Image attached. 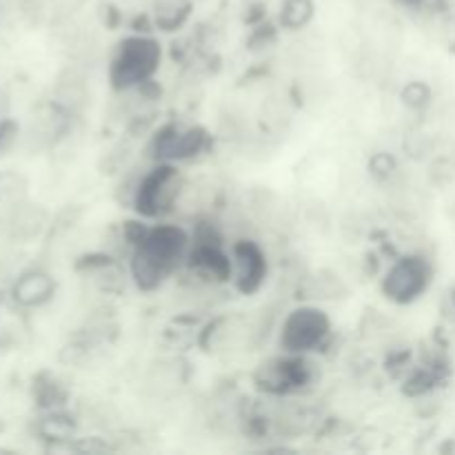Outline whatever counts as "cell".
<instances>
[{
    "label": "cell",
    "instance_id": "cell-4",
    "mask_svg": "<svg viewBox=\"0 0 455 455\" xmlns=\"http://www.w3.org/2000/svg\"><path fill=\"white\" fill-rule=\"evenodd\" d=\"M431 283V267L425 258H403L391 267L385 278L387 298L395 302H413L427 291Z\"/></svg>",
    "mask_w": 455,
    "mask_h": 455
},
{
    "label": "cell",
    "instance_id": "cell-12",
    "mask_svg": "<svg viewBox=\"0 0 455 455\" xmlns=\"http://www.w3.org/2000/svg\"><path fill=\"white\" fill-rule=\"evenodd\" d=\"M16 133H18V127L13 120H3V123H0V151L12 147V142L16 140Z\"/></svg>",
    "mask_w": 455,
    "mask_h": 455
},
{
    "label": "cell",
    "instance_id": "cell-7",
    "mask_svg": "<svg viewBox=\"0 0 455 455\" xmlns=\"http://www.w3.org/2000/svg\"><path fill=\"white\" fill-rule=\"evenodd\" d=\"M235 267H238V287L244 293L256 291L267 271L265 256L260 249L253 243H240L235 247Z\"/></svg>",
    "mask_w": 455,
    "mask_h": 455
},
{
    "label": "cell",
    "instance_id": "cell-3",
    "mask_svg": "<svg viewBox=\"0 0 455 455\" xmlns=\"http://www.w3.org/2000/svg\"><path fill=\"white\" fill-rule=\"evenodd\" d=\"M329 333V318L318 309H296L287 320H284L283 327V342L284 349L289 354H302V351H311L318 345H323V340Z\"/></svg>",
    "mask_w": 455,
    "mask_h": 455
},
{
    "label": "cell",
    "instance_id": "cell-14",
    "mask_svg": "<svg viewBox=\"0 0 455 455\" xmlns=\"http://www.w3.org/2000/svg\"><path fill=\"white\" fill-rule=\"evenodd\" d=\"M453 300H455V296H453Z\"/></svg>",
    "mask_w": 455,
    "mask_h": 455
},
{
    "label": "cell",
    "instance_id": "cell-10",
    "mask_svg": "<svg viewBox=\"0 0 455 455\" xmlns=\"http://www.w3.org/2000/svg\"><path fill=\"white\" fill-rule=\"evenodd\" d=\"M311 0H287L283 12V22L287 27H300L311 18Z\"/></svg>",
    "mask_w": 455,
    "mask_h": 455
},
{
    "label": "cell",
    "instance_id": "cell-11",
    "mask_svg": "<svg viewBox=\"0 0 455 455\" xmlns=\"http://www.w3.org/2000/svg\"><path fill=\"white\" fill-rule=\"evenodd\" d=\"M404 102L411 107H422L429 102V89L420 83H413L404 89Z\"/></svg>",
    "mask_w": 455,
    "mask_h": 455
},
{
    "label": "cell",
    "instance_id": "cell-13",
    "mask_svg": "<svg viewBox=\"0 0 455 455\" xmlns=\"http://www.w3.org/2000/svg\"><path fill=\"white\" fill-rule=\"evenodd\" d=\"M398 3L407 4V7H416V4H420V3H422V0H398Z\"/></svg>",
    "mask_w": 455,
    "mask_h": 455
},
{
    "label": "cell",
    "instance_id": "cell-8",
    "mask_svg": "<svg viewBox=\"0 0 455 455\" xmlns=\"http://www.w3.org/2000/svg\"><path fill=\"white\" fill-rule=\"evenodd\" d=\"M189 265L196 274L212 280H227L231 275V262L213 243H204L196 247L189 256Z\"/></svg>",
    "mask_w": 455,
    "mask_h": 455
},
{
    "label": "cell",
    "instance_id": "cell-5",
    "mask_svg": "<svg viewBox=\"0 0 455 455\" xmlns=\"http://www.w3.org/2000/svg\"><path fill=\"white\" fill-rule=\"evenodd\" d=\"M176 185H178V173L172 167H158L145 176V180L140 182L136 194V209L138 213L147 218L160 216L163 212H167L169 204H172L173 196H176Z\"/></svg>",
    "mask_w": 455,
    "mask_h": 455
},
{
    "label": "cell",
    "instance_id": "cell-1",
    "mask_svg": "<svg viewBox=\"0 0 455 455\" xmlns=\"http://www.w3.org/2000/svg\"><path fill=\"white\" fill-rule=\"evenodd\" d=\"M187 234L173 225H160L154 229L140 231L133 251L132 271L138 287L154 289L169 278L176 269L178 260L185 256Z\"/></svg>",
    "mask_w": 455,
    "mask_h": 455
},
{
    "label": "cell",
    "instance_id": "cell-6",
    "mask_svg": "<svg viewBox=\"0 0 455 455\" xmlns=\"http://www.w3.org/2000/svg\"><path fill=\"white\" fill-rule=\"evenodd\" d=\"M309 380V364L302 358H280L262 364L260 387L271 394H289Z\"/></svg>",
    "mask_w": 455,
    "mask_h": 455
},
{
    "label": "cell",
    "instance_id": "cell-9",
    "mask_svg": "<svg viewBox=\"0 0 455 455\" xmlns=\"http://www.w3.org/2000/svg\"><path fill=\"white\" fill-rule=\"evenodd\" d=\"M53 280L47 274H25L13 287V298L25 307H38L53 296Z\"/></svg>",
    "mask_w": 455,
    "mask_h": 455
},
{
    "label": "cell",
    "instance_id": "cell-2",
    "mask_svg": "<svg viewBox=\"0 0 455 455\" xmlns=\"http://www.w3.org/2000/svg\"><path fill=\"white\" fill-rule=\"evenodd\" d=\"M160 62V44L145 36L127 38L118 49L114 65H111V83L116 89H127L138 83H145Z\"/></svg>",
    "mask_w": 455,
    "mask_h": 455
}]
</instances>
